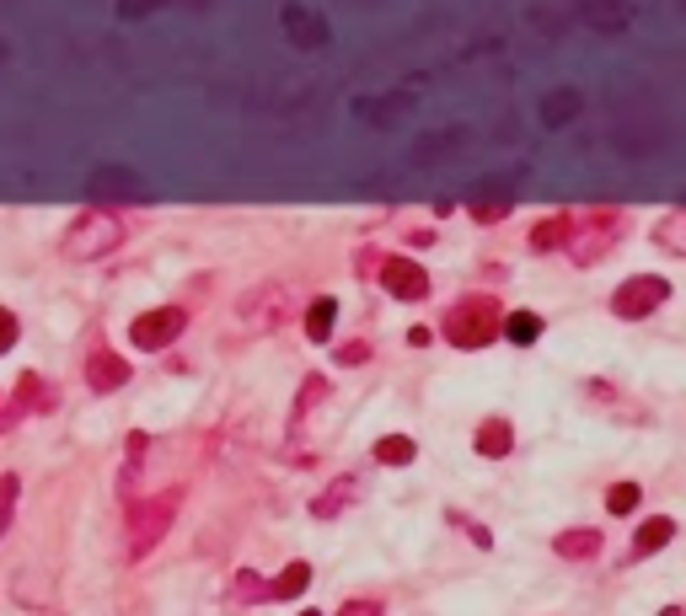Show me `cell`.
<instances>
[{"label":"cell","mask_w":686,"mask_h":616,"mask_svg":"<svg viewBox=\"0 0 686 616\" xmlns=\"http://www.w3.org/2000/svg\"><path fill=\"white\" fill-rule=\"evenodd\" d=\"M500 327H504V311H500V301H489V295H467V301H456L450 316H445V338H450L456 349H483V343H494Z\"/></svg>","instance_id":"cell-1"},{"label":"cell","mask_w":686,"mask_h":616,"mask_svg":"<svg viewBox=\"0 0 686 616\" xmlns=\"http://www.w3.org/2000/svg\"><path fill=\"white\" fill-rule=\"evenodd\" d=\"M124 242V226L108 215V209H86L70 231H64V257L70 263H92V257H108L113 246Z\"/></svg>","instance_id":"cell-2"},{"label":"cell","mask_w":686,"mask_h":616,"mask_svg":"<svg viewBox=\"0 0 686 616\" xmlns=\"http://www.w3.org/2000/svg\"><path fill=\"white\" fill-rule=\"evenodd\" d=\"M178 498L183 493H156V498H145V504H134V515H129V557H145L161 536H167V526H172V515H178Z\"/></svg>","instance_id":"cell-3"},{"label":"cell","mask_w":686,"mask_h":616,"mask_svg":"<svg viewBox=\"0 0 686 616\" xmlns=\"http://www.w3.org/2000/svg\"><path fill=\"white\" fill-rule=\"evenodd\" d=\"M188 327V311L178 306H161V311H145V316H134V327H129V343L134 349H145V354H156V349H167V343H178Z\"/></svg>","instance_id":"cell-4"},{"label":"cell","mask_w":686,"mask_h":616,"mask_svg":"<svg viewBox=\"0 0 686 616\" xmlns=\"http://www.w3.org/2000/svg\"><path fill=\"white\" fill-rule=\"evenodd\" d=\"M665 295H671V285H665L660 274H633L623 290L612 295V311H617L623 322H643L654 306H665Z\"/></svg>","instance_id":"cell-5"},{"label":"cell","mask_w":686,"mask_h":616,"mask_svg":"<svg viewBox=\"0 0 686 616\" xmlns=\"http://www.w3.org/2000/svg\"><path fill=\"white\" fill-rule=\"evenodd\" d=\"M381 285L397 295V301H424L430 295V274L408 257H381Z\"/></svg>","instance_id":"cell-6"},{"label":"cell","mask_w":686,"mask_h":616,"mask_svg":"<svg viewBox=\"0 0 686 616\" xmlns=\"http://www.w3.org/2000/svg\"><path fill=\"white\" fill-rule=\"evenodd\" d=\"M92 198H103V204H108V198H113V204H145V198H151V188L140 183V178H134V172H124V167H103V172H92Z\"/></svg>","instance_id":"cell-7"},{"label":"cell","mask_w":686,"mask_h":616,"mask_svg":"<svg viewBox=\"0 0 686 616\" xmlns=\"http://www.w3.org/2000/svg\"><path fill=\"white\" fill-rule=\"evenodd\" d=\"M612 237H617V215L579 220V231H574V257H579V263H595V257H606Z\"/></svg>","instance_id":"cell-8"},{"label":"cell","mask_w":686,"mask_h":616,"mask_svg":"<svg viewBox=\"0 0 686 616\" xmlns=\"http://www.w3.org/2000/svg\"><path fill=\"white\" fill-rule=\"evenodd\" d=\"M633 0H585L579 5V22L585 27H595V33H623L627 22H633Z\"/></svg>","instance_id":"cell-9"},{"label":"cell","mask_w":686,"mask_h":616,"mask_svg":"<svg viewBox=\"0 0 686 616\" xmlns=\"http://www.w3.org/2000/svg\"><path fill=\"white\" fill-rule=\"evenodd\" d=\"M86 381H92V391H119L129 381V365L119 354H108V349H97L92 360H86Z\"/></svg>","instance_id":"cell-10"},{"label":"cell","mask_w":686,"mask_h":616,"mask_svg":"<svg viewBox=\"0 0 686 616\" xmlns=\"http://www.w3.org/2000/svg\"><path fill=\"white\" fill-rule=\"evenodd\" d=\"M285 22H290V44H301V49L327 44V22H322V16H312V11H301V5H285Z\"/></svg>","instance_id":"cell-11"},{"label":"cell","mask_w":686,"mask_h":616,"mask_svg":"<svg viewBox=\"0 0 686 616\" xmlns=\"http://www.w3.org/2000/svg\"><path fill=\"white\" fill-rule=\"evenodd\" d=\"M676 536V526L665 520V515H654V520H643L638 526V536H633V557H649V553H660L665 542Z\"/></svg>","instance_id":"cell-12"},{"label":"cell","mask_w":686,"mask_h":616,"mask_svg":"<svg viewBox=\"0 0 686 616\" xmlns=\"http://www.w3.org/2000/svg\"><path fill=\"white\" fill-rule=\"evenodd\" d=\"M509 445H515V430H509L504 419H489V424L478 430V456H489V461L509 456Z\"/></svg>","instance_id":"cell-13"},{"label":"cell","mask_w":686,"mask_h":616,"mask_svg":"<svg viewBox=\"0 0 686 616\" xmlns=\"http://www.w3.org/2000/svg\"><path fill=\"white\" fill-rule=\"evenodd\" d=\"M579 108H585V102H579V92H574V86H563V92H553V97L542 102V123H547V129H563V123L574 119Z\"/></svg>","instance_id":"cell-14"},{"label":"cell","mask_w":686,"mask_h":616,"mask_svg":"<svg viewBox=\"0 0 686 616\" xmlns=\"http://www.w3.org/2000/svg\"><path fill=\"white\" fill-rule=\"evenodd\" d=\"M354 488H360L354 478H338V483H333V488H327L312 504V515H316V520H333V515H344V509H349V498H354Z\"/></svg>","instance_id":"cell-15"},{"label":"cell","mask_w":686,"mask_h":616,"mask_svg":"<svg viewBox=\"0 0 686 616\" xmlns=\"http://www.w3.org/2000/svg\"><path fill=\"white\" fill-rule=\"evenodd\" d=\"M419 456V445L408 439V434H386V439H375V461L381 467H408Z\"/></svg>","instance_id":"cell-16"},{"label":"cell","mask_w":686,"mask_h":616,"mask_svg":"<svg viewBox=\"0 0 686 616\" xmlns=\"http://www.w3.org/2000/svg\"><path fill=\"white\" fill-rule=\"evenodd\" d=\"M306 584H312V568H306V563H290V568L268 584V601H296Z\"/></svg>","instance_id":"cell-17"},{"label":"cell","mask_w":686,"mask_h":616,"mask_svg":"<svg viewBox=\"0 0 686 616\" xmlns=\"http://www.w3.org/2000/svg\"><path fill=\"white\" fill-rule=\"evenodd\" d=\"M553 547H558V557H595V553H601V536L585 526V531H563Z\"/></svg>","instance_id":"cell-18"},{"label":"cell","mask_w":686,"mask_h":616,"mask_svg":"<svg viewBox=\"0 0 686 616\" xmlns=\"http://www.w3.org/2000/svg\"><path fill=\"white\" fill-rule=\"evenodd\" d=\"M563 237H574V220H568V215H553V220H542V226L531 231V246H537V252H553V246H563Z\"/></svg>","instance_id":"cell-19"},{"label":"cell","mask_w":686,"mask_h":616,"mask_svg":"<svg viewBox=\"0 0 686 616\" xmlns=\"http://www.w3.org/2000/svg\"><path fill=\"white\" fill-rule=\"evenodd\" d=\"M504 333H509V343H537L542 338V316L537 311H515V316H504Z\"/></svg>","instance_id":"cell-20"},{"label":"cell","mask_w":686,"mask_h":616,"mask_svg":"<svg viewBox=\"0 0 686 616\" xmlns=\"http://www.w3.org/2000/svg\"><path fill=\"white\" fill-rule=\"evenodd\" d=\"M333 322H338V301H327V295H322V301H312V311H306V333H312L316 343L333 333Z\"/></svg>","instance_id":"cell-21"},{"label":"cell","mask_w":686,"mask_h":616,"mask_svg":"<svg viewBox=\"0 0 686 616\" xmlns=\"http://www.w3.org/2000/svg\"><path fill=\"white\" fill-rule=\"evenodd\" d=\"M654 242L671 246V252H682V257H686V209H682V215H665V220L654 226Z\"/></svg>","instance_id":"cell-22"},{"label":"cell","mask_w":686,"mask_h":616,"mask_svg":"<svg viewBox=\"0 0 686 616\" xmlns=\"http://www.w3.org/2000/svg\"><path fill=\"white\" fill-rule=\"evenodd\" d=\"M231 601H268V584L257 573H237L231 579Z\"/></svg>","instance_id":"cell-23"},{"label":"cell","mask_w":686,"mask_h":616,"mask_svg":"<svg viewBox=\"0 0 686 616\" xmlns=\"http://www.w3.org/2000/svg\"><path fill=\"white\" fill-rule=\"evenodd\" d=\"M638 498H643L638 483H617V488L606 493V509H612V515H633V509H638Z\"/></svg>","instance_id":"cell-24"},{"label":"cell","mask_w":686,"mask_h":616,"mask_svg":"<svg viewBox=\"0 0 686 616\" xmlns=\"http://www.w3.org/2000/svg\"><path fill=\"white\" fill-rule=\"evenodd\" d=\"M11 509H16V478L0 483V536L11 531Z\"/></svg>","instance_id":"cell-25"},{"label":"cell","mask_w":686,"mask_h":616,"mask_svg":"<svg viewBox=\"0 0 686 616\" xmlns=\"http://www.w3.org/2000/svg\"><path fill=\"white\" fill-rule=\"evenodd\" d=\"M161 0H119V16L124 22H134V16H145V11H156Z\"/></svg>","instance_id":"cell-26"},{"label":"cell","mask_w":686,"mask_h":616,"mask_svg":"<svg viewBox=\"0 0 686 616\" xmlns=\"http://www.w3.org/2000/svg\"><path fill=\"white\" fill-rule=\"evenodd\" d=\"M338 360H344V365H360V360H371V343H344Z\"/></svg>","instance_id":"cell-27"},{"label":"cell","mask_w":686,"mask_h":616,"mask_svg":"<svg viewBox=\"0 0 686 616\" xmlns=\"http://www.w3.org/2000/svg\"><path fill=\"white\" fill-rule=\"evenodd\" d=\"M11 343H16V316H11V311H0V354H5Z\"/></svg>","instance_id":"cell-28"},{"label":"cell","mask_w":686,"mask_h":616,"mask_svg":"<svg viewBox=\"0 0 686 616\" xmlns=\"http://www.w3.org/2000/svg\"><path fill=\"white\" fill-rule=\"evenodd\" d=\"M338 616H381V601H349Z\"/></svg>","instance_id":"cell-29"},{"label":"cell","mask_w":686,"mask_h":616,"mask_svg":"<svg viewBox=\"0 0 686 616\" xmlns=\"http://www.w3.org/2000/svg\"><path fill=\"white\" fill-rule=\"evenodd\" d=\"M504 209H509V204H504V198H500V204H478V209H472V215H478V220H500Z\"/></svg>","instance_id":"cell-30"},{"label":"cell","mask_w":686,"mask_h":616,"mask_svg":"<svg viewBox=\"0 0 686 616\" xmlns=\"http://www.w3.org/2000/svg\"><path fill=\"white\" fill-rule=\"evenodd\" d=\"M301 616H322V612H301Z\"/></svg>","instance_id":"cell-31"},{"label":"cell","mask_w":686,"mask_h":616,"mask_svg":"<svg viewBox=\"0 0 686 616\" xmlns=\"http://www.w3.org/2000/svg\"><path fill=\"white\" fill-rule=\"evenodd\" d=\"M0 60H5V44H0Z\"/></svg>","instance_id":"cell-32"}]
</instances>
